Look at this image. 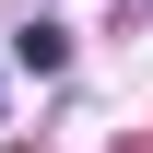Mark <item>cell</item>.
<instances>
[{
    "label": "cell",
    "mask_w": 153,
    "mask_h": 153,
    "mask_svg": "<svg viewBox=\"0 0 153 153\" xmlns=\"http://www.w3.org/2000/svg\"><path fill=\"white\" fill-rule=\"evenodd\" d=\"M59 59H71V36H59V24H24V36H12V71H36V82H47Z\"/></svg>",
    "instance_id": "obj_1"
},
{
    "label": "cell",
    "mask_w": 153,
    "mask_h": 153,
    "mask_svg": "<svg viewBox=\"0 0 153 153\" xmlns=\"http://www.w3.org/2000/svg\"><path fill=\"white\" fill-rule=\"evenodd\" d=\"M0 82H12V59H0Z\"/></svg>",
    "instance_id": "obj_2"
}]
</instances>
